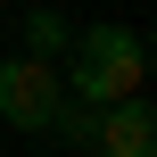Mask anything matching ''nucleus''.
Instances as JSON below:
<instances>
[{"label":"nucleus","instance_id":"nucleus-1","mask_svg":"<svg viewBox=\"0 0 157 157\" xmlns=\"http://www.w3.org/2000/svg\"><path fill=\"white\" fill-rule=\"evenodd\" d=\"M141 83H149V41L132 25H91L66 50L58 91H75V108H116V99H141Z\"/></svg>","mask_w":157,"mask_h":157},{"label":"nucleus","instance_id":"nucleus-2","mask_svg":"<svg viewBox=\"0 0 157 157\" xmlns=\"http://www.w3.org/2000/svg\"><path fill=\"white\" fill-rule=\"evenodd\" d=\"M58 66H41V58H8L0 66V116L17 124V132H50V116H58Z\"/></svg>","mask_w":157,"mask_h":157},{"label":"nucleus","instance_id":"nucleus-3","mask_svg":"<svg viewBox=\"0 0 157 157\" xmlns=\"http://www.w3.org/2000/svg\"><path fill=\"white\" fill-rule=\"evenodd\" d=\"M91 157H157V108H149V99H116V108H99Z\"/></svg>","mask_w":157,"mask_h":157},{"label":"nucleus","instance_id":"nucleus-4","mask_svg":"<svg viewBox=\"0 0 157 157\" xmlns=\"http://www.w3.org/2000/svg\"><path fill=\"white\" fill-rule=\"evenodd\" d=\"M25 41H33L25 58H41V66H50V58L66 50V17H58V8H25Z\"/></svg>","mask_w":157,"mask_h":157}]
</instances>
